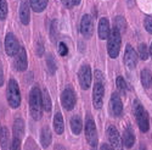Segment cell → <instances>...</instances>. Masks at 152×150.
Returning <instances> with one entry per match:
<instances>
[{"label":"cell","instance_id":"obj_12","mask_svg":"<svg viewBox=\"0 0 152 150\" xmlns=\"http://www.w3.org/2000/svg\"><path fill=\"white\" fill-rule=\"evenodd\" d=\"M110 106H111V111L115 116H119L123 111V104L121 96L118 95V93H113L111 95V101H110Z\"/></svg>","mask_w":152,"mask_h":150},{"label":"cell","instance_id":"obj_22","mask_svg":"<svg viewBox=\"0 0 152 150\" xmlns=\"http://www.w3.org/2000/svg\"><path fill=\"white\" fill-rule=\"evenodd\" d=\"M42 104H43V107L46 112L51 111V99H50V95H49L46 89H44L42 93Z\"/></svg>","mask_w":152,"mask_h":150},{"label":"cell","instance_id":"obj_24","mask_svg":"<svg viewBox=\"0 0 152 150\" xmlns=\"http://www.w3.org/2000/svg\"><path fill=\"white\" fill-rule=\"evenodd\" d=\"M9 138H10L9 129L7 128H3L1 132H0V143H1V148L3 149L9 148Z\"/></svg>","mask_w":152,"mask_h":150},{"label":"cell","instance_id":"obj_18","mask_svg":"<svg viewBox=\"0 0 152 150\" xmlns=\"http://www.w3.org/2000/svg\"><path fill=\"white\" fill-rule=\"evenodd\" d=\"M40 143H42V146L43 148H48L51 143V132H50L49 127H44L42 129V133H40Z\"/></svg>","mask_w":152,"mask_h":150},{"label":"cell","instance_id":"obj_25","mask_svg":"<svg viewBox=\"0 0 152 150\" xmlns=\"http://www.w3.org/2000/svg\"><path fill=\"white\" fill-rule=\"evenodd\" d=\"M141 83L145 88H150L151 85V81H152V77H151V72L148 70H144L141 71Z\"/></svg>","mask_w":152,"mask_h":150},{"label":"cell","instance_id":"obj_35","mask_svg":"<svg viewBox=\"0 0 152 150\" xmlns=\"http://www.w3.org/2000/svg\"><path fill=\"white\" fill-rule=\"evenodd\" d=\"M11 149H20L21 148V139L20 138H17V137H15L14 138V140H12V144H11V146H10Z\"/></svg>","mask_w":152,"mask_h":150},{"label":"cell","instance_id":"obj_3","mask_svg":"<svg viewBox=\"0 0 152 150\" xmlns=\"http://www.w3.org/2000/svg\"><path fill=\"white\" fill-rule=\"evenodd\" d=\"M134 115H135V118L137 121L139 128H140L142 132H147L148 131V127H150L147 112L145 111V109L142 107V105L139 103L137 100H135V101H134Z\"/></svg>","mask_w":152,"mask_h":150},{"label":"cell","instance_id":"obj_39","mask_svg":"<svg viewBox=\"0 0 152 150\" xmlns=\"http://www.w3.org/2000/svg\"><path fill=\"white\" fill-rule=\"evenodd\" d=\"M126 1H128V4H129V5H132V4H133V0H126Z\"/></svg>","mask_w":152,"mask_h":150},{"label":"cell","instance_id":"obj_38","mask_svg":"<svg viewBox=\"0 0 152 150\" xmlns=\"http://www.w3.org/2000/svg\"><path fill=\"white\" fill-rule=\"evenodd\" d=\"M150 55H151V57H152V44H151V48H150Z\"/></svg>","mask_w":152,"mask_h":150},{"label":"cell","instance_id":"obj_15","mask_svg":"<svg viewBox=\"0 0 152 150\" xmlns=\"http://www.w3.org/2000/svg\"><path fill=\"white\" fill-rule=\"evenodd\" d=\"M110 23L108 20L102 17L99 22V38L100 39H106L110 35Z\"/></svg>","mask_w":152,"mask_h":150},{"label":"cell","instance_id":"obj_7","mask_svg":"<svg viewBox=\"0 0 152 150\" xmlns=\"http://www.w3.org/2000/svg\"><path fill=\"white\" fill-rule=\"evenodd\" d=\"M104 95H105V88L102 82H97L94 85V93H93V104L94 107L96 109H101L104 103Z\"/></svg>","mask_w":152,"mask_h":150},{"label":"cell","instance_id":"obj_5","mask_svg":"<svg viewBox=\"0 0 152 150\" xmlns=\"http://www.w3.org/2000/svg\"><path fill=\"white\" fill-rule=\"evenodd\" d=\"M85 138H86L90 146L96 148V145H97V132H96L95 123L90 117H88L86 123H85Z\"/></svg>","mask_w":152,"mask_h":150},{"label":"cell","instance_id":"obj_32","mask_svg":"<svg viewBox=\"0 0 152 150\" xmlns=\"http://www.w3.org/2000/svg\"><path fill=\"white\" fill-rule=\"evenodd\" d=\"M57 22L56 21H54L53 22V26H51V39L55 42L56 39H57Z\"/></svg>","mask_w":152,"mask_h":150},{"label":"cell","instance_id":"obj_34","mask_svg":"<svg viewBox=\"0 0 152 150\" xmlns=\"http://www.w3.org/2000/svg\"><path fill=\"white\" fill-rule=\"evenodd\" d=\"M62 3L66 7H72L74 5H78L80 3V0H62Z\"/></svg>","mask_w":152,"mask_h":150},{"label":"cell","instance_id":"obj_20","mask_svg":"<svg viewBox=\"0 0 152 150\" xmlns=\"http://www.w3.org/2000/svg\"><path fill=\"white\" fill-rule=\"evenodd\" d=\"M23 134H24V122L22 118H17L14 123V135L21 139Z\"/></svg>","mask_w":152,"mask_h":150},{"label":"cell","instance_id":"obj_8","mask_svg":"<svg viewBox=\"0 0 152 150\" xmlns=\"http://www.w3.org/2000/svg\"><path fill=\"white\" fill-rule=\"evenodd\" d=\"M61 104L65 107V110L69 111L74 107L75 105V95L73 93V90L71 88H67L62 92L61 94Z\"/></svg>","mask_w":152,"mask_h":150},{"label":"cell","instance_id":"obj_31","mask_svg":"<svg viewBox=\"0 0 152 150\" xmlns=\"http://www.w3.org/2000/svg\"><path fill=\"white\" fill-rule=\"evenodd\" d=\"M58 53L61 56H66L68 54V48L65 43H58Z\"/></svg>","mask_w":152,"mask_h":150},{"label":"cell","instance_id":"obj_36","mask_svg":"<svg viewBox=\"0 0 152 150\" xmlns=\"http://www.w3.org/2000/svg\"><path fill=\"white\" fill-rule=\"evenodd\" d=\"M4 84V73H3V67L0 65V87Z\"/></svg>","mask_w":152,"mask_h":150},{"label":"cell","instance_id":"obj_23","mask_svg":"<svg viewBox=\"0 0 152 150\" xmlns=\"http://www.w3.org/2000/svg\"><path fill=\"white\" fill-rule=\"evenodd\" d=\"M48 5V0H31V6L35 12H42Z\"/></svg>","mask_w":152,"mask_h":150},{"label":"cell","instance_id":"obj_2","mask_svg":"<svg viewBox=\"0 0 152 150\" xmlns=\"http://www.w3.org/2000/svg\"><path fill=\"white\" fill-rule=\"evenodd\" d=\"M121 32L117 28H113L112 32H110L108 35V43H107V51L110 57L112 59H116L119 54V50H121Z\"/></svg>","mask_w":152,"mask_h":150},{"label":"cell","instance_id":"obj_6","mask_svg":"<svg viewBox=\"0 0 152 150\" xmlns=\"http://www.w3.org/2000/svg\"><path fill=\"white\" fill-rule=\"evenodd\" d=\"M79 83L83 89H89L91 85V70L89 65H83L78 72Z\"/></svg>","mask_w":152,"mask_h":150},{"label":"cell","instance_id":"obj_9","mask_svg":"<svg viewBox=\"0 0 152 150\" xmlns=\"http://www.w3.org/2000/svg\"><path fill=\"white\" fill-rule=\"evenodd\" d=\"M5 50H6L7 55H10V56L16 55L20 50L18 42L16 39V37L12 33H7L6 38H5Z\"/></svg>","mask_w":152,"mask_h":150},{"label":"cell","instance_id":"obj_4","mask_svg":"<svg viewBox=\"0 0 152 150\" xmlns=\"http://www.w3.org/2000/svg\"><path fill=\"white\" fill-rule=\"evenodd\" d=\"M7 101L12 109H17L21 104V93L16 81L11 79L7 85Z\"/></svg>","mask_w":152,"mask_h":150},{"label":"cell","instance_id":"obj_37","mask_svg":"<svg viewBox=\"0 0 152 150\" xmlns=\"http://www.w3.org/2000/svg\"><path fill=\"white\" fill-rule=\"evenodd\" d=\"M108 148H112V145H107V144H102V145H101V149H108Z\"/></svg>","mask_w":152,"mask_h":150},{"label":"cell","instance_id":"obj_30","mask_svg":"<svg viewBox=\"0 0 152 150\" xmlns=\"http://www.w3.org/2000/svg\"><path fill=\"white\" fill-rule=\"evenodd\" d=\"M117 87H118V89L121 90V92H125L126 90V82L124 81V78L123 77H117Z\"/></svg>","mask_w":152,"mask_h":150},{"label":"cell","instance_id":"obj_33","mask_svg":"<svg viewBox=\"0 0 152 150\" xmlns=\"http://www.w3.org/2000/svg\"><path fill=\"white\" fill-rule=\"evenodd\" d=\"M145 28H146V31H147L148 33L152 34V17L147 16V17L145 18Z\"/></svg>","mask_w":152,"mask_h":150},{"label":"cell","instance_id":"obj_26","mask_svg":"<svg viewBox=\"0 0 152 150\" xmlns=\"http://www.w3.org/2000/svg\"><path fill=\"white\" fill-rule=\"evenodd\" d=\"M115 28H117L121 33H123V32H125V28H126V24H125V20L123 18V17H121V16H118V17H116V20H115Z\"/></svg>","mask_w":152,"mask_h":150},{"label":"cell","instance_id":"obj_29","mask_svg":"<svg viewBox=\"0 0 152 150\" xmlns=\"http://www.w3.org/2000/svg\"><path fill=\"white\" fill-rule=\"evenodd\" d=\"M7 16V5L4 0H0V20H5Z\"/></svg>","mask_w":152,"mask_h":150},{"label":"cell","instance_id":"obj_27","mask_svg":"<svg viewBox=\"0 0 152 150\" xmlns=\"http://www.w3.org/2000/svg\"><path fill=\"white\" fill-rule=\"evenodd\" d=\"M46 65H48V70H49V72L51 73V74H54L55 71H56V64H55L54 57L50 55V54L46 56Z\"/></svg>","mask_w":152,"mask_h":150},{"label":"cell","instance_id":"obj_1","mask_svg":"<svg viewBox=\"0 0 152 150\" xmlns=\"http://www.w3.org/2000/svg\"><path fill=\"white\" fill-rule=\"evenodd\" d=\"M42 93L38 87L31 90L29 94V106H31V115L33 120L38 121L42 117Z\"/></svg>","mask_w":152,"mask_h":150},{"label":"cell","instance_id":"obj_28","mask_svg":"<svg viewBox=\"0 0 152 150\" xmlns=\"http://www.w3.org/2000/svg\"><path fill=\"white\" fill-rule=\"evenodd\" d=\"M139 56H140L141 60H146L148 57V50H147L146 44L144 43L139 45Z\"/></svg>","mask_w":152,"mask_h":150},{"label":"cell","instance_id":"obj_14","mask_svg":"<svg viewBox=\"0 0 152 150\" xmlns=\"http://www.w3.org/2000/svg\"><path fill=\"white\" fill-rule=\"evenodd\" d=\"M107 137H108V140L111 143V145L113 148H121L122 144H121V138H119V133L117 131L116 127L113 126H110L108 129H107Z\"/></svg>","mask_w":152,"mask_h":150},{"label":"cell","instance_id":"obj_17","mask_svg":"<svg viewBox=\"0 0 152 150\" xmlns=\"http://www.w3.org/2000/svg\"><path fill=\"white\" fill-rule=\"evenodd\" d=\"M123 143L125 145V148H132L135 143V135L133 133V131L130 128H126L124 134H123Z\"/></svg>","mask_w":152,"mask_h":150},{"label":"cell","instance_id":"obj_16","mask_svg":"<svg viewBox=\"0 0 152 150\" xmlns=\"http://www.w3.org/2000/svg\"><path fill=\"white\" fill-rule=\"evenodd\" d=\"M20 20L23 24L29 23V4L27 1H22L20 7Z\"/></svg>","mask_w":152,"mask_h":150},{"label":"cell","instance_id":"obj_40","mask_svg":"<svg viewBox=\"0 0 152 150\" xmlns=\"http://www.w3.org/2000/svg\"><path fill=\"white\" fill-rule=\"evenodd\" d=\"M0 132H1V129H0Z\"/></svg>","mask_w":152,"mask_h":150},{"label":"cell","instance_id":"obj_19","mask_svg":"<svg viewBox=\"0 0 152 150\" xmlns=\"http://www.w3.org/2000/svg\"><path fill=\"white\" fill-rule=\"evenodd\" d=\"M71 128H72V132L74 134H80L82 132V128H83V122H82V118L79 116H73L72 120H71Z\"/></svg>","mask_w":152,"mask_h":150},{"label":"cell","instance_id":"obj_10","mask_svg":"<svg viewBox=\"0 0 152 150\" xmlns=\"http://www.w3.org/2000/svg\"><path fill=\"white\" fill-rule=\"evenodd\" d=\"M124 62L126 67L129 70L135 68L136 66V62H137V55L135 53V50L133 49L132 45H126L125 48V54H124Z\"/></svg>","mask_w":152,"mask_h":150},{"label":"cell","instance_id":"obj_21","mask_svg":"<svg viewBox=\"0 0 152 150\" xmlns=\"http://www.w3.org/2000/svg\"><path fill=\"white\" fill-rule=\"evenodd\" d=\"M63 128H65V124H63L62 115L60 114V112H57V114L55 115V117H54V129L57 134H62Z\"/></svg>","mask_w":152,"mask_h":150},{"label":"cell","instance_id":"obj_13","mask_svg":"<svg viewBox=\"0 0 152 150\" xmlns=\"http://www.w3.org/2000/svg\"><path fill=\"white\" fill-rule=\"evenodd\" d=\"M27 54H26V50L24 48H20L18 53L16 54V60H15V66L18 71H24L27 68Z\"/></svg>","mask_w":152,"mask_h":150},{"label":"cell","instance_id":"obj_11","mask_svg":"<svg viewBox=\"0 0 152 150\" xmlns=\"http://www.w3.org/2000/svg\"><path fill=\"white\" fill-rule=\"evenodd\" d=\"M80 33L85 38H90L93 34V21L89 15H84L80 21Z\"/></svg>","mask_w":152,"mask_h":150}]
</instances>
